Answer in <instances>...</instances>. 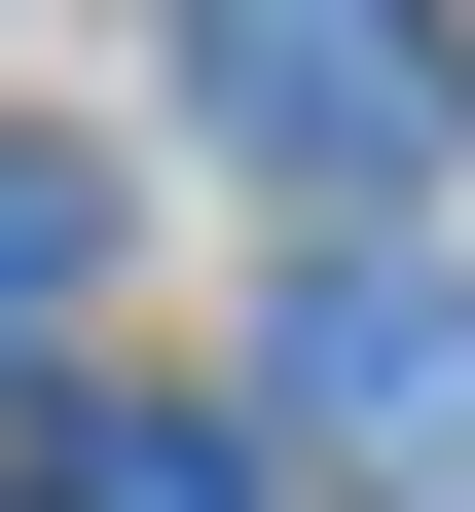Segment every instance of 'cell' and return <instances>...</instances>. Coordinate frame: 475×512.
<instances>
[{
	"label": "cell",
	"instance_id": "1",
	"mask_svg": "<svg viewBox=\"0 0 475 512\" xmlns=\"http://www.w3.org/2000/svg\"><path fill=\"white\" fill-rule=\"evenodd\" d=\"M183 147H256L293 220H366L439 147V0H183Z\"/></svg>",
	"mask_w": 475,
	"mask_h": 512
},
{
	"label": "cell",
	"instance_id": "2",
	"mask_svg": "<svg viewBox=\"0 0 475 512\" xmlns=\"http://www.w3.org/2000/svg\"><path fill=\"white\" fill-rule=\"evenodd\" d=\"M293 439H475V293L439 256H329L293 293Z\"/></svg>",
	"mask_w": 475,
	"mask_h": 512
},
{
	"label": "cell",
	"instance_id": "3",
	"mask_svg": "<svg viewBox=\"0 0 475 512\" xmlns=\"http://www.w3.org/2000/svg\"><path fill=\"white\" fill-rule=\"evenodd\" d=\"M37 512H293L220 403H37Z\"/></svg>",
	"mask_w": 475,
	"mask_h": 512
},
{
	"label": "cell",
	"instance_id": "4",
	"mask_svg": "<svg viewBox=\"0 0 475 512\" xmlns=\"http://www.w3.org/2000/svg\"><path fill=\"white\" fill-rule=\"evenodd\" d=\"M74 293H110V183H74V147H0V330H74Z\"/></svg>",
	"mask_w": 475,
	"mask_h": 512
},
{
	"label": "cell",
	"instance_id": "5",
	"mask_svg": "<svg viewBox=\"0 0 475 512\" xmlns=\"http://www.w3.org/2000/svg\"><path fill=\"white\" fill-rule=\"evenodd\" d=\"M0 512H37V476H0Z\"/></svg>",
	"mask_w": 475,
	"mask_h": 512
}]
</instances>
